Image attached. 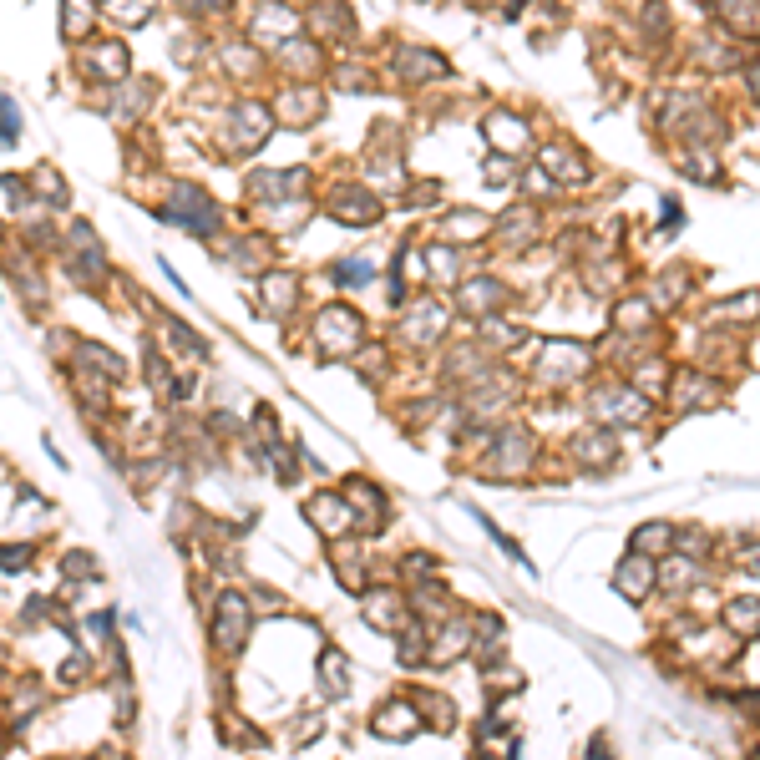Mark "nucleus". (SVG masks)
<instances>
[{"instance_id":"nucleus-1","label":"nucleus","mask_w":760,"mask_h":760,"mask_svg":"<svg viewBox=\"0 0 760 760\" xmlns=\"http://www.w3.org/2000/svg\"><path fill=\"white\" fill-rule=\"evenodd\" d=\"M249 634H254V603L244 593H234V588H223L218 603H213V644H218V654H239Z\"/></svg>"},{"instance_id":"nucleus-2","label":"nucleus","mask_w":760,"mask_h":760,"mask_svg":"<svg viewBox=\"0 0 760 760\" xmlns=\"http://www.w3.org/2000/svg\"><path fill=\"white\" fill-rule=\"evenodd\" d=\"M168 218H173L178 228H188V234H198V239L218 228L213 198H208L203 188H193V183H173V193H168Z\"/></svg>"},{"instance_id":"nucleus-3","label":"nucleus","mask_w":760,"mask_h":760,"mask_svg":"<svg viewBox=\"0 0 760 760\" xmlns=\"http://www.w3.org/2000/svg\"><path fill=\"white\" fill-rule=\"evenodd\" d=\"M315 340H320L325 350L350 355V350H360V340H365V320L350 310V304H325V310L315 315Z\"/></svg>"},{"instance_id":"nucleus-4","label":"nucleus","mask_w":760,"mask_h":760,"mask_svg":"<svg viewBox=\"0 0 760 760\" xmlns=\"http://www.w3.org/2000/svg\"><path fill=\"white\" fill-rule=\"evenodd\" d=\"M532 456H538L532 436H527V431H517V426H502V431L492 436L487 472H492V477H522V472H532Z\"/></svg>"},{"instance_id":"nucleus-5","label":"nucleus","mask_w":760,"mask_h":760,"mask_svg":"<svg viewBox=\"0 0 760 760\" xmlns=\"http://www.w3.org/2000/svg\"><path fill=\"white\" fill-rule=\"evenodd\" d=\"M310 527L320 532V538H345V532H355V507L340 497V492H320L310 502Z\"/></svg>"},{"instance_id":"nucleus-6","label":"nucleus","mask_w":760,"mask_h":760,"mask_svg":"<svg viewBox=\"0 0 760 760\" xmlns=\"http://www.w3.org/2000/svg\"><path fill=\"white\" fill-rule=\"evenodd\" d=\"M462 654H472V619L446 614L441 634H436V639L426 634V659H431V664H451V659H462Z\"/></svg>"},{"instance_id":"nucleus-7","label":"nucleus","mask_w":760,"mask_h":760,"mask_svg":"<svg viewBox=\"0 0 760 760\" xmlns=\"http://www.w3.org/2000/svg\"><path fill=\"white\" fill-rule=\"evenodd\" d=\"M654 568H659V563H654L649 553H634V548H629V558L614 568V588H619L629 603H644V598L654 593Z\"/></svg>"},{"instance_id":"nucleus-8","label":"nucleus","mask_w":760,"mask_h":760,"mask_svg":"<svg viewBox=\"0 0 760 760\" xmlns=\"http://www.w3.org/2000/svg\"><path fill=\"white\" fill-rule=\"evenodd\" d=\"M593 416L629 426V421H644V416H649V401H644L634 386H624V391L614 386V391H598V396H593Z\"/></svg>"},{"instance_id":"nucleus-9","label":"nucleus","mask_w":760,"mask_h":760,"mask_svg":"<svg viewBox=\"0 0 760 760\" xmlns=\"http://www.w3.org/2000/svg\"><path fill=\"white\" fill-rule=\"evenodd\" d=\"M497 304H502V284H497V274H477V279H467V284H456V310L472 315V320L492 315Z\"/></svg>"},{"instance_id":"nucleus-10","label":"nucleus","mask_w":760,"mask_h":760,"mask_svg":"<svg viewBox=\"0 0 760 760\" xmlns=\"http://www.w3.org/2000/svg\"><path fill=\"white\" fill-rule=\"evenodd\" d=\"M370 730H375L380 740H411V735L421 730V710H416L411 700H391L380 715H370Z\"/></svg>"},{"instance_id":"nucleus-11","label":"nucleus","mask_w":760,"mask_h":760,"mask_svg":"<svg viewBox=\"0 0 760 760\" xmlns=\"http://www.w3.org/2000/svg\"><path fill=\"white\" fill-rule=\"evenodd\" d=\"M583 365H588L583 345H568V340H558V345H548V350L538 355V380H573Z\"/></svg>"},{"instance_id":"nucleus-12","label":"nucleus","mask_w":760,"mask_h":760,"mask_svg":"<svg viewBox=\"0 0 760 760\" xmlns=\"http://www.w3.org/2000/svg\"><path fill=\"white\" fill-rule=\"evenodd\" d=\"M340 497H345L350 507H360V512H355V527H360V522H375V527L386 522V497H380V492H375L365 477H350Z\"/></svg>"},{"instance_id":"nucleus-13","label":"nucleus","mask_w":760,"mask_h":760,"mask_svg":"<svg viewBox=\"0 0 760 760\" xmlns=\"http://www.w3.org/2000/svg\"><path fill=\"white\" fill-rule=\"evenodd\" d=\"M269 127H274L269 107H259V102L234 107V142H239V147H259V142L269 137Z\"/></svg>"},{"instance_id":"nucleus-14","label":"nucleus","mask_w":760,"mask_h":760,"mask_svg":"<svg viewBox=\"0 0 760 760\" xmlns=\"http://www.w3.org/2000/svg\"><path fill=\"white\" fill-rule=\"evenodd\" d=\"M259 294H264V310H269V315H289V310H294V294H299V279H294L289 269H269L264 284H259Z\"/></svg>"},{"instance_id":"nucleus-15","label":"nucleus","mask_w":760,"mask_h":760,"mask_svg":"<svg viewBox=\"0 0 760 760\" xmlns=\"http://www.w3.org/2000/svg\"><path fill=\"white\" fill-rule=\"evenodd\" d=\"M365 619H370V624H380V629H391V634H396V629L406 624V598H401V593H391V588H380V593H370V598H365Z\"/></svg>"},{"instance_id":"nucleus-16","label":"nucleus","mask_w":760,"mask_h":760,"mask_svg":"<svg viewBox=\"0 0 760 760\" xmlns=\"http://www.w3.org/2000/svg\"><path fill=\"white\" fill-rule=\"evenodd\" d=\"M492 228L517 249V244H527V239H538V208H512V213H502V218H492Z\"/></svg>"},{"instance_id":"nucleus-17","label":"nucleus","mask_w":760,"mask_h":760,"mask_svg":"<svg viewBox=\"0 0 760 760\" xmlns=\"http://www.w3.org/2000/svg\"><path fill=\"white\" fill-rule=\"evenodd\" d=\"M416 315H406V340H416V345H431L441 330H446V310L441 304H411Z\"/></svg>"},{"instance_id":"nucleus-18","label":"nucleus","mask_w":760,"mask_h":760,"mask_svg":"<svg viewBox=\"0 0 760 760\" xmlns=\"http://www.w3.org/2000/svg\"><path fill=\"white\" fill-rule=\"evenodd\" d=\"M487 234H492V218H487V213H477V208L446 213V239H456V244H477V239H487Z\"/></svg>"},{"instance_id":"nucleus-19","label":"nucleus","mask_w":760,"mask_h":760,"mask_svg":"<svg viewBox=\"0 0 760 760\" xmlns=\"http://www.w3.org/2000/svg\"><path fill=\"white\" fill-rule=\"evenodd\" d=\"M487 137H492L502 152H527V122L512 117V112H492V117H487Z\"/></svg>"},{"instance_id":"nucleus-20","label":"nucleus","mask_w":760,"mask_h":760,"mask_svg":"<svg viewBox=\"0 0 760 760\" xmlns=\"http://www.w3.org/2000/svg\"><path fill=\"white\" fill-rule=\"evenodd\" d=\"M330 213H335V218H345V223H365V218H375V213H380V203H375L370 193H360V188H350V183H345V193H335V198H330Z\"/></svg>"},{"instance_id":"nucleus-21","label":"nucleus","mask_w":760,"mask_h":760,"mask_svg":"<svg viewBox=\"0 0 760 760\" xmlns=\"http://www.w3.org/2000/svg\"><path fill=\"white\" fill-rule=\"evenodd\" d=\"M320 690L335 695V700L350 695V659H345L340 649H325V654H320Z\"/></svg>"},{"instance_id":"nucleus-22","label":"nucleus","mask_w":760,"mask_h":760,"mask_svg":"<svg viewBox=\"0 0 760 760\" xmlns=\"http://www.w3.org/2000/svg\"><path fill=\"white\" fill-rule=\"evenodd\" d=\"M629 548H634V553H649V558H669V548H674V527H669V522H644L634 538H629Z\"/></svg>"},{"instance_id":"nucleus-23","label":"nucleus","mask_w":760,"mask_h":760,"mask_svg":"<svg viewBox=\"0 0 760 760\" xmlns=\"http://www.w3.org/2000/svg\"><path fill=\"white\" fill-rule=\"evenodd\" d=\"M578 462H588V467H608L619 456V441H614V431H593V436H583L578 446Z\"/></svg>"},{"instance_id":"nucleus-24","label":"nucleus","mask_w":760,"mask_h":760,"mask_svg":"<svg viewBox=\"0 0 760 760\" xmlns=\"http://www.w3.org/2000/svg\"><path fill=\"white\" fill-rule=\"evenodd\" d=\"M396 61H401V76H406V82H431V76H446V61L431 56V51H401Z\"/></svg>"},{"instance_id":"nucleus-25","label":"nucleus","mask_w":760,"mask_h":760,"mask_svg":"<svg viewBox=\"0 0 760 760\" xmlns=\"http://www.w3.org/2000/svg\"><path fill=\"white\" fill-rule=\"evenodd\" d=\"M411 705H416L421 715H431V725H436V730H451V725H456V720H451V715H456V705H451L441 690H416V695H411Z\"/></svg>"},{"instance_id":"nucleus-26","label":"nucleus","mask_w":760,"mask_h":760,"mask_svg":"<svg viewBox=\"0 0 760 760\" xmlns=\"http://www.w3.org/2000/svg\"><path fill=\"white\" fill-rule=\"evenodd\" d=\"M76 350H82V355H76V360H82V370H97L102 380H122L127 375V365L117 355H107V345H76Z\"/></svg>"},{"instance_id":"nucleus-27","label":"nucleus","mask_w":760,"mask_h":760,"mask_svg":"<svg viewBox=\"0 0 760 760\" xmlns=\"http://www.w3.org/2000/svg\"><path fill=\"white\" fill-rule=\"evenodd\" d=\"M254 26H259L264 36H294V31H299V16H294L289 6H259V11H254Z\"/></svg>"},{"instance_id":"nucleus-28","label":"nucleus","mask_w":760,"mask_h":760,"mask_svg":"<svg viewBox=\"0 0 760 760\" xmlns=\"http://www.w3.org/2000/svg\"><path fill=\"white\" fill-rule=\"evenodd\" d=\"M310 21H315L325 36H350V11H345V0H320V6L310 11Z\"/></svg>"},{"instance_id":"nucleus-29","label":"nucleus","mask_w":760,"mask_h":760,"mask_svg":"<svg viewBox=\"0 0 760 760\" xmlns=\"http://www.w3.org/2000/svg\"><path fill=\"white\" fill-rule=\"evenodd\" d=\"M664 386H669V365L664 360H639V370H634V391L639 396H664Z\"/></svg>"},{"instance_id":"nucleus-30","label":"nucleus","mask_w":760,"mask_h":760,"mask_svg":"<svg viewBox=\"0 0 760 760\" xmlns=\"http://www.w3.org/2000/svg\"><path fill=\"white\" fill-rule=\"evenodd\" d=\"M87 71L102 76V82H117V76L127 71V51H122V46H102L97 56L87 51Z\"/></svg>"},{"instance_id":"nucleus-31","label":"nucleus","mask_w":760,"mask_h":760,"mask_svg":"<svg viewBox=\"0 0 760 760\" xmlns=\"http://www.w3.org/2000/svg\"><path fill=\"white\" fill-rule=\"evenodd\" d=\"M330 279L345 284V289H355V284H370V279H375V264H370V259H340V264H330Z\"/></svg>"},{"instance_id":"nucleus-32","label":"nucleus","mask_w":760,"mask_h":760,"mask_svg":"<svg viewBox=\"0 0 760 760\" xmlns=\"http://www.w3.org/2000/svg\"><path fill=\"white\" fill-rule=\"evenodd\" d=\"M715 11H720L735 31L755 36V0H715Z\"/></svg>"},{"instance_id":"nucleus-33","label":"nucleus","mask_w":760,"mask_h":760,"mask_svg":"<svg viewBox=\"0 0 760 760\" xmlns=\"http://www.w3.org/2000/svg\"><path fill=\"white\" fill-rule=\"evenodd\" d=\"M725 624L735 629V634H755V593H745V598H735V603H725Z\"/></svg>"},{"instance_id":"nucleus-34","label":"nucleus","mask_w":760,"mask_h":760,"mask_svg":"<svg viewBox=\"0 0 760 760\" xmlns=\"http://www.w3.org/2000/svg\"><path fill=\"white\" fill-rule=\"evenodd\" d=\"M543 163H548L558 178H568V183H583V173H588V168H583V158H573V152H563V147H548V152H543Z\"/></svg>"},{"instance_id":"nucleus-35","label":"nucleus","mask_w":760,"mask_h":760,"mask_svg":"<svg viewBox=\"0 0 760 760\" xmlns=\"http://www.w3.org/2000/svg\"><path fill=\"white\" fill-rule=\"evenodd\" d=\"M163 335H168V345H183L178 355H188V360H203V355H208V345H203V335H193V330H188L183 320H173V325H168Z\"/></svg>"},{"instance_id":"nucleus-36","label":"nucleus","mask_w":760,"mask_h":760,"mask_svg":"<svg viewBox=\"0 0 760 760\" xmlns=\"http://www.w3.org/2000/svg\"><path fill=\"white\" fill-rule=\"evenodd\" d=\"M614 325H624V330H644V325H654V310H649L644 299H629V304H619Z\"/></svg>"},{"instance_id":"nucleus-37","label":"nucleus","mask_w":760,"mask_h":760,"mask_svg":"<svg viewBox=\"0 0 760 760\" xmlns=\"http://www.w3.org/2000/svg\"><path fill=\"white\" fill-rule=\"evenodd\" d=\"M36 183H41V188H36V198H46L51 208H61V203H66V183H61V173L41 168V173H36Z\"/></svg>"},{"instance_id":"nucleus-38","label":"nucleus","mask_w":760,"mask_h":760,"mask_svg":"<svg viewBox=\"0 0 760 760\" xmlns=\"http://www.w3.org/2000/svg\"><path fill=\"white\" fill-rule=\"evenodd\" d=\"M31 563V548L26 543H0V568H6V573H21Z\"/></svg>"},{"instance_id":"nucleus-39","label":"nucleus","mask_w":760,"mask_h":760,"mask_svg":"<svg viewBox=\"0 0 760 760\" xmlns=\"http://www.w3.org/2000/svg\"><path fill=\"white\" fill-rule=\"evenodd\" d=\"M61 573H66V578H92V573H97V558H92V553H71V558H61Z\"/></svg>"},{"instance_id":"nucleus-40","label":"nucleus","mask_w":760,"mask_h":760,"mask_svg":"<svg viewBox=\"0 0 760 760\" xmlns=\"http://www.w3.org/2000/svg\"><path fill=\"white\" fill-rule=\"evenodd\" d=\"M82 669H87V659H66V669H61V684H76V679H82Z\"/></svg>"},{"instance_id":"nucleus-41","label":"nucleus","mask_w":760,"mask_h":760,"mask_svg":"<svg viewBox=\"0 0 760 760\" xmlns=\"http://www.w3.org/2000/svg\"><path fill=\"white\" fill-rule=\"evenodd\" d=\"M254 598H259V603H264V608H269V614H279V608H284V603H279V593H274V588H254Z\"/></svg>"}]
</instances>
